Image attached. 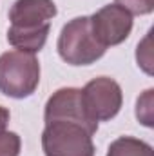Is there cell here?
Listing matches in <instances>:
<instances>
[{"instance_id": "1", "label": "cell", "mask_w": 154, "mask_h": 156, "mask_svg": "<svg viewBox=\"0 0 154 156\" xmlns=\"http://www.w3.org/2000/svg\"><path fill=\"white\" fill-rule=\"evenodd\" d=\"M56 16L53 0H16L9 11L7 40L16 51L37 53L45 45L49 22Z\"/></svg>"}, {"instance_id": "2", "label": "cell", "mask_w": 154, "mask_h": 156, "mask_svg": "<svg viewBox=\"0 0 154 156\" xmlns=\"http://www.w3.org/2000/svg\"><path fill=\"white\" fill-rule=\"evenodd\" d=\"M40 82V64L33 53L7 51L0 56V93L11 98H26Z\"/></svg>"}, {"instance_id": "3", "label": "cell", "mask_w": 154, "mask_h": 156, "mask_svg": "<svg viewBox=\"0 0 154 156\" xmlns=\"http://www.w3.org/2000/svg\"><path fill=\"white\" fill-rule=\"evenodd\" d=\"M42 149L45 156H94L93 133L76 122H45Z\"/></svg>"}, {"instance_id": "4", "label": "cell", "mask_w": 154, "mask_h": 156, "mask_svg": "<svg viewBox=\"0 0 154 156\" xmlns=\"http://www.w3.org/2000/svg\"><path fill=\"white\" fill-rule=\"evenodd\" d=\"M58 53L71 66H89L105 55V47L93 37L89 16L67 22L58 37Z\"/></svg>"}, {"instance_id": "5", "label": "cell", "mask_w": 154, "mask_h": 156, "mask_svg": "<svg viewBox=\"0 0 154 156\" xmlns=\"http://www.w3.org/2000/svg\"><path fill=\"white\" fill-rule=\"evenodd\" d=\"M80 93L87 116L96 123L114 118L121 109V87L107 76L91 80L83 89H80Z\"/></svg>"}, {"instance_id": "6", "label": "cell", "mask_w": 154, "mask_h": 156, "mask_svg": "<svg viewBox=\"0 0 154 156\" xmlns=\"http://www.w3.org/2000/svg\"><path fill=\"white\" fill-rule=\"evenodd\" d=\"M93 37L98 40L105 49L109 45H118L127 38L132 31V15L120 7L118 4H109L96 11L91 18Z\"/></svg>"}, {"instance_id": "7", "label": "cell", "mask_w": 154, "mask_h": 156, "mask_svg": "<svg viewBox=\"0 0 154 156\" xmlns=\"http://www.w3.org/2000/svg\"><path fill=\"white\" fill-rule=\"evenodd\" d=\"M45 122H53V120H67V122H76L85 125L93 134L98 129V123L93 122L87 116L83 104H82V93L80 89L75 87H65V89H58L45 104Z\"/></svg>"}, {"instance_id": "8", "label": "cell", "mask_w": 154, "mask_h": 156, "mask_svg": "<svg viewBox=\"0 0 154 156\" xmlns=\"http://www.w3.org/2000/svg\"><path fill=\"white\" fill-rule=\"evenodd\" d=\"M107 156H154L149 144L132 136H121L109 145Z\"/></svg>"}, {"instance_id": "9", "label": "cell", "mask_w": 154, "mask_h": 156, "mask_svg": "<svg viewBox=\"0 0 154 156\" xmlns=\"http://www.w3.org/2000/svg\"><path fill=\"white\" fill-rule=\"evenodd\" d=\"M152 89L145 91L143 96H140L136 104V116L147 127H152Z\"/></svg>"}, {"instance_id": "10", "label": "cell", "mask_w": 154, "mask_h": 156, "mask_svg": "<svg viewBox=\"0 0 154 156\" xmlns=\"http://www.w3.org/2000/svg\"><path fill=\"white\" fill-rule=\"evenodd\" d=\"M20 145V136L16 133H0V156H18Z\"/></svg>"}, {"instance_id": "11", "label": "cell", "mask_w": 154, "mask_h": 156, "mask_svg": "<svg viewBox=\"0 0 154 156\" xmlns=\"http://www.w3.org/2000/svg\"><path fill=\"white\" fill-rule=\"evenodd\" d=\"M116 4L131 15H149L154 9V0H116Z\"/></svg>"}, {"instance_id": "12", "label": "cell", "mask_w": 154, "mask_h": 156, "mask_svg": "<svg viewBox=\"0 0 154 156\" xmlns=\"http://www.w3.org/2000/svg\"><path fill=\"white\" fill-rule=\"evenodd\" d=\"M149 44H151V33L145 37V40H143V44H142V45H138V53H136L138 66H142V67H143V71H145L147 75H151V73H152V67H151L152 58H151V49H149Z\"/></svg>"}, {"instance_id": "13", "label": "cell", "mask_w": 154, "mask_h": 156, "mask_svg": "<svg viewBox=\"0 0 154 156\" xmlns=\"http://www.w3.org/2000/svg\"><path fill=\"white\" fill-rule=\"evenodd\" d=\"M7 122H9V111H7L5 107H2V105H0V133H2V131H5Z\"/></svg>"}]
</instances>
